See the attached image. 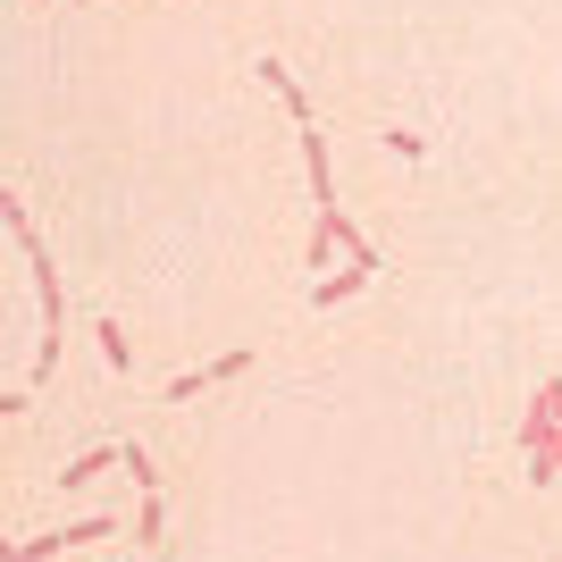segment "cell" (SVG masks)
I'll use <instances>...</instances> for the list:
<instances>
[{
	"instance_id": "obj_11",
	"label": "cell",
	"mask_w": 562,
	"mask_h": 562,
	"mask_svg": "<svg viewBox=\"0 0 562 562\" xmlns=\"http://www.w3.org/2000/svg\"><path fill=\"white\" fill-rule=\"evenodd\" d=\"M160 529H168V495L151 487V495H143V504H135V538L151 546V538H160Z\"/></svg>"
},
{
	"instance_id": "obj_10",
	"label": "cell",
	"mask_w": 562,
	"mask_h": 562,
	"mask_svg": "<svg viewBox=\"0 0 562 562\" xmlns=\"http://www.w3.org/2000/svg\"><path fill=\"white\" fill-rule=\"evenodd\" d=\"M117 470H135V487H143V495L160 487V462H151V453H143L135 437H126V446H117Z\"/></svg>"
},
{
	"instance_id": "obj_7",
	"label": "cell",
	"mask_w": 562,
	"mask_h": 562,
	"mask_svg": "<svg viewBox=\"0 0 562 562\" xmlns=\"http://www.w3.org/2000/svg\"><path fill=\"white\" fill-rule=\"evenodd\" d=\"M361 285H370V269L352 260V269H336V278H319V285H311V303H319V311H336V303H352Z\"/></svg>"
},
{
	"instance_id": "obj_6",
	"label": "cell",
	"mask_w": 562,
	"mask_h": 562,
	"mask_svg": "<svg viewBox=\"0 0 562 562\" xmlns=\"http://www.w3.org/2000/svg\"><path fill=\"white\" fill-rule=\"evenodd\" d=\"M68 546H76V520H68V529H43V538H18V546H9V562H59Z\"/></svg>"
},
{
	"instance_id": "obj_9",
	"label": "cell",
	"mask_w": 562,
	"mask_h": 562,
	"mask_svg": "<svg viewBox=\"0 0 562 562\" xmlns=\"http://www.w3.org/2000/svg\"><path fill=\"white\" fill-rule=\"evenodd\" d=\"M93 336H101V361H110V370H117V378L135 370V345H126V328H117V319H101V328H93Z\"/></svg>"
},
{
	"instance_id": "obj_2",
	"label": "cell",
	"mask_w": 562,
	"mask_h": 562,
	"mask_svg": "<svg viewBox=\"0 0 562 562\" xmlns=\"http://www.w3.org/2000/svg\"><path fill=\"white\" fill-rule=\"evenodd\" d=\"M520 446H529V479H562V378H546L538 386V412H529V428H520Z\"/></svg>"
},
{
	"instance_id": "obj_8",
	"label": "cell",
	"mask_w": 562,
	"mask_h": 562,
	"mask_svg": "<svg viewBox=\"0 0 562 562\" xmlns=\"http://www.w3.org/2000/svg\"><path fill=\"white\" fill-rule=\"evenodd\" d=\"M101 470H117V446H93V453H76V462L59 470V487H93Z\"/></svg>"
},
{
	"instance_id": "obj_12",
	"label": "cell",
	"mask_w": 562,
	"mask_h": 562,
	"mask_svg": "<svg viewBox=\"0 0 562 562\" xmlns=\"http://www.w3.org/2000/svg\"><path fill=\"white\" fill-rule=\"evenodd\" d=\"M378 143H386L395 160H428V135H412V126H386V135H378Z\"/></svg>"
},
{
	"instance_id": "obj_5",
	"label": "cell",
	"mask_w": 562,
	"mask_h": 562,
	"mask_svg": "<svg viewBox=\"0 0 562 562\" xmlns=\"http://www.w3.org/2000/svg\"><path fill=\"white\" fill-rule=\"evenodd\" d=\"M252 76H260V85H269V93L285 101V117H294V126H311V93L294 85V68H285V59H252Z\"/></svg>"
},
{
	"instance_id": "obj_1",
	"label": "cell",
	"mask_w": 562,
	"mask_h": 562,
	"mask_svg": "<svg viewBox=\"0 0 562 562\" xmlns=\"http://www.w3.org/2000/svg\"><path fill=\"white\" fill-rule=\"evenodd\" d=\"M0 227L18 235L25 269H34V303H43V345H34V378H50V370H59V336H68V294H59V269H50L43 235H34V211H25L18 193H0Z\"/></svg>"
},
{
	"instance_id": "obj_3",
	"label": "cell",
	"mask_w": 562,
	"mask_h": 562,
	"mask_svg": "<svg viewBox=\"0 0 562 562\" xmlns=\"http://www.w3.org/2000/svg\"><path fill=\"white\" fill-rule=\"evenodd\" d=\"M244 370H252V352H218V361H202V370L168 378V403H193L202 386H227V378H244Z\"/></svg>"
},
{
	"instance_id": "obj_4",
	"label": "cell",
	"mask_w": 562,
	"mask_h": 562,
	"mask_svg": "<svg viewBox=\"0 0 562 562\" xmlns=\"http://www.w3.org/2000/svg\"><path fill=\"white\" fill-rule=\"evenodd\" d=\"M294 143H303V177H311V202L328 211L336 202V168H328V135L319 126H294Z\"/></svg>"
}]
</instances>
